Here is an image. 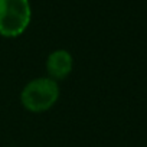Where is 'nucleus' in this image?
I'll list each match as a JSON object with an SVG mask.
<instances>
[{"mask_svg": "<svg viewBox=\"0 0 147 147\" xmlns=\"http://www.w3.org/2000/svg\"><path fill=\"white\" fill-rule=\"evenodd\" d=\"M29 0H0V35L15 38L22 35L30 23Z\"/></svg>", "mask_w": 147, "mask_h": 147, "instance_id": "f03ea898", "label": "nucleus"}, {"mask_svg": "<svg viewBox=\"0 0 147 147\" xmlns=\"http://www.w3.org/2000/svg\"><path fill=\"white\" fill-rule=\"evenodd\" d=\"M59 98V85L49 77L32 80L20 94L22 105L30 113H43L52 108Z\"/></svg>", "mask_w": 147, "mask_h": 147, "instance_id": "f257e3e1", "label": "nucleus"}, {"mask_svg": "<svg viewBox=\"0 0 147 147\" xmlns=\"http://www.w3.org/2000/svg\"><path fill=\"white\" fill-rule=\"evenodd\" d=\"M74 68V59L68 51L58 49L53 51L46 59V71L51 80L61 81L66 78Z\"/></svg>", "mask_w": 147, "mask_h": 147, "instance_id": "7ed1b4c3", "label": "nucleus"}]
</instances>
